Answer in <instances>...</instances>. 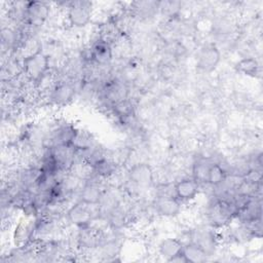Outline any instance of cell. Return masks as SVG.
<instances>
[{
	"label": "cell",
	"mask_w": 263,
	"mask_h": 263,
	"mask_svg": "<svg viewBox=\"0 0 263 263\" xmlns=\"http://www.w3.org/2000/svg\"><path fill=\"white\" fill-rule=\"evenodd\" d=\"M93 168L98 175L101 176H108L113 173L114 171V165L111 161L107 159H99L93 163Z\"/></svg>",
	"instance_id": "cell-17"
},
{
	"label": "cell",
	"mask_w": 263,
	"mask_h": 263,
	"mask_svg": "<svg viewBox=\"0 0 263 263\" xmlns=\"http://www.w3.org/2000/svg\"><path fill=\"white\" fill-rule=\"evenodd\" d=\"M69 20L77 27L85 26L91 15V3L88 1H75L69 7Z\"/></svg>",
	"instance_id": "cell-2"
},
{
	"label": "cell",
	"mask_w": 263,
	"mask_h": 263,
	"mask_svg": "<svg viewBox=\"0 0 263 263\" xmlns=\"http://www.w3.org/2000/svg\"><path fill=\"white\" fill-rule=\"evenodd\" d=\"M47 14V7L41 2H30L27 6V15L31 21H41Z\"/></svg>",
	"instance_id": "cell-14"
},
{
	"label": "cell",
	"mask_w": 263,
	"mask_h": 263,
	"mask_svg": "<svg viewBox=\"0 0 263 263\" xmlns=\"http://www.w3.org/2000/svg\"><path fill=\"white\" fill-rule=\"evenodd\" d=\"M237 70L246 75H251V76H255L258 73V63L256 60L252 59V58H248V59H243L241 60L238 64H237Z\"/></svg>",
	"instance_id": "cell-16"
},
{
	"label": "cell",
	"mask_w": 263,
	"mask_h": 263,
	"mask_svg": "<svg viewBox=\"0 0 263 263\" xmlns=\"http://www.w3.org/2000/svg\"><path fill=\"white\" fill-rule=\"evenodd\" d=\"M91 52L93 55V61H97L98 63L106 64L111 60V47L105 40L97 41L91 48Z\"/></svg>",
	"instance_id": "cell-9"
},
{
	"label": "cell",
	"mask_w": 263,
	"mask_h": 263,
	"mask_svg": "<svg viewBox=\"0 0 263 263\" xmlns=\"http://www.w3.org/2000/svg\"><path fill=\"white\" fill-rule=\"evenodd\" d=\"M220 62V51L214 45H206L197 55V67L204 72L213 71Z\"/></svg>",
	"instance_id": "cell-3"
},
{
	"label": "cell",
	"mask_w": 263,
	"mask_h": 263,
	"mask_svg": "<svg viewBox=\"0 0 263 263\" xmlns=\"http://www.w3.org/2000/svg\"><path fill=\"white\" fill-rule=\"evenodd\" d=\"M160 254L167 259V261H171L176 256L182 253L183 251V245L180 240L175 238H166L164 239L160 246H159Z\"/></svg>",
	"instance_id": "cell-8"
},
{
	"label": "cell",
	"mask_w": 263,
	"mask_h": 263,
	"mask_svg": "<svg viewBox=\"0 0 263 263\" xmlns=\"http://www.w3.org/2000/svg\"><path fill=\"white\" fill-rule=\"evenodd\" d=\"M154 204L156 211L166 217L176 216L180 212V203L173 195H159Z\"/></svg>",
	"instance_id": "cell-5"
},
{
	"label": "cell",
	"mask_w": 263,
	"mask_h": 263,
	"mask_svg": "<svg viewBox=\"0 0 263 263\" xmlns=\"http://www.w3.org/2000/svg\"><path fill=\"white\" fill-rule=\"evenodd\" d=\"M90 204L80 202L72 206L68 212V217L72 223L79 227H85L91 220V212L88 206Z\"/></svg>",
	"instance_id": "cell-6"
},
{
	"label": "cell",
	"mask_w": 263,
	"mask_h": 263,
	"mask_svg": "<svg viewBox=\"0 0 263 263\" xmlns=\"http://www.w3.org/2000/svg\"><path fill=\"white\" fill-rule=\"evenodd\" d=\"M225 178H226V173L220 164L214 163L206 168L205 180L209 184L214 186L220 185L223 181H225Z\"/></svg>",
	"instance_id": "cell-12"
},
{
	"label": "cell",
	"mask_w": 263,
	"mask_h": 263,
	"mask_svg": "<svg viewBox=\"0 0 263 263\" xmlns=\"http://www.w3.org/2000/svg\"><path fill=\"white\" fill-rule=\"evenodd\" d=\"M187 262H202L205 260V251L197 243H191L187 247H183L182 251Z\"/></svg>",
	"instance_id": "cell-11"
},
{
	"label": "cell",
	"mask_w": 263,
	"mask_h": 263,
	"mask_svg": "<svg viewBox=\"0 0 263 263\" xmlns=\"http://www.w3.org/2000/svg\"><path fill=\"white\" fill-rule=\"evenodd\" d=\"M101 198V191L95 184H87L81 191V201L87 204H96Z\"/></svg>",
	"instance_id": "cell-13"
},
{
	"label": "cell",
	"mask_w": 263,
	"mask_h": 263,
	"mask_svg": "<svg viewBox=\"0 0 263 263\" xmlns=\"http://www.w3.org/2000/svg\"><path fill=\"white\" fill-rule=\"evenodd\" d=\"M75 139L76 132L71 126H64L57 134L58 145H73Z\"/></svg>",
	"instance_id": "cell-15"
},
{
	"label": "cell",
	"mask_w": 263,
	"mask_h": 263,
	"mask_svg": "<svg viewBox=\"0 0 263 263\" xmlns=\"http://www.w3.org/2000/svg\"><path fill=\"white\" fill-rule=\"evenodd\" d=\"M74 96V88L69 84L58 85L51 95V99L57 104H66L72 100Z\"/></svg>",
	"instance_id": "cell-10"
},
{
	"label": "cell",
	"mask_w": 263,
	"mask_h": 263,
	"mask_svg": "<svg viewBox=\"0 0 263 263\" xmlns=\"http://www.w3.org/2000/svg\"><path fill=\"white\" fill-rule=\"evenodd\" d=\"M48 58L41 51H36L23 61V68L26 75L34 81L40 80L48 70Z\"/></svg>",
	"instance_id": "cell-1"
},
{
	"label": "cell",
	"mask_w": 263,
	"mask_h": 263,
	"mask_svg": "<svg viewBox=\"0 0 263 263\" xmlns=\"http://www.w3.org/2000/svg\"><path fill=\"white\" fill-rule=\"evenodd\" d=\"M175 196L182 200H189L198 193V184L194 179H184L174 186Z\"/></svg>",
	"instance_id": "cell-7"
},
{
	"label": "cell",
	"mask_w": 263,
	"mask_h": 263,
	"mask_svg": "<svg viewBox=\"0 0 263 263\" xmlns=\"http://www.w3.org/2000/svg\"><path fill=\"white\" fill-rule=\"evenodd\" d=\"M114 107H115L114 110H115V111L118 113V115H120V116H127V115H129L130 112H132V106H130V104H129L128 102H126V101H123V100L117 102Z\"/></svg>",
	"instance_id": "cell-18"
},
{
	"label": "cell",
	"mask_w": 263,
	"mask_h": 263,
	"mask_svg": "<svg viewBox=\"0 0 263 263\" xmlns=\"http://www.w3.org/2000/svg\"><path fill=\"white\" fill-rule=\"evenodd\" d=\"M129 179L141 187H149L153 181V172L149 164L139 163L134 165L128 173Z\"/></svg>",
	"instance_id": "cell-4"
}]
</instances>
